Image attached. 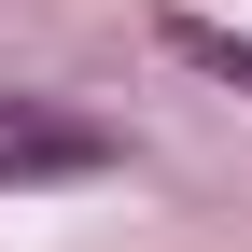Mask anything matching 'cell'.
Masks as SVG:
<instances>
[{"instance_id": "cell-2", "label": "cell", "mask_w": 252, "mask_h": 252, "mask_svg": "<svg viewBox=\"0 0 252 252\" xmlns=\"http://www.w3.org/2000/svg\"><path fill=\"white\" fill-rule=\"evenodd\" d=\"M154 42H168L182 70H210L224 98H252V42H238V28H210V14H154Z\"/></svg>"}, {"instance_id": "cell-1", "label": "cell", "mask_w": 252, "mask_h": 252, "mask_svg": "<svg viewBox=\"0 0 252 252\" xmlns=\"http://www.w3.org/2000/svg\"><path fill=\"white\" fill-rule=\"evenodd\" d=\"M98 168H126V140L112 126H70V112H0V182H98Z\"/></svg>"}]
</instances>
